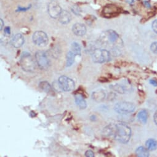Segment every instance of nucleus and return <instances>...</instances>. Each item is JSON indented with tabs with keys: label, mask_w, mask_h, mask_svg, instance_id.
<instances>
[{
	"label": "nucleus",
	"mask_w": 157,
	"mask_h": 157,
	"mask_svg": "<svg viewBox=\"0 0 157 157\" xmlns=\"http://www.w3.org/2000/svg\"><path fill=\"white\" fill-rule=\"evenodd\" d=\"M103 132L105 136H114L117 141L123 144L128 143L131 136L130 128L123 123L109 125L104 128Z\"/></svg>",
	"instance_id": "f257e3e1"
},
{
	"label": "nucleus",
	"mask_w": 157,
	"mask_h": 157,
	"mask_svg": "<svg viewBox=\"0 0 157 157\" xmlns=\"http://www.w3.org/2000/svg\"><path fill=\"white\" fill-rule=\"evenodd\" d=\"M92 59L94 63H102L110 60V54L106 49H96L93 52Z\"/></svg>",
	"instance_id": "f03ea898"
},
{
	"label": "nucleus",
	"mask_w": 157,
	"mask_h": 157,
	"mask_svg": "<svg viewBox=\"0 0 157 157\" xmlns=\"http://www.w3.org/2000/svg\"><path fill=\"white\" fill-rule=\"evenodd\" d=\"M136 107L134 104L129 102H119L117 103L114 107V110L116 112L120 114H128L135 110Z\"/></svg>",
	"instance_id": "7ed1b4c3"
},
{
	"label": "nucleus",
	"mask_w": 157,
	"mask_h": 157,
	"mask_svg": "<svg viewBox=\"0 0 157 157\" xmlns=\"http://www.w3.org/2000/svg\"><path fill=\"white\" fill-rule=\"evenodd\" d=\"M35 59L40 69L46 70L49 69L50 62L45 51H37L35 54Z\"/></svg>",
	"instance_id": "20e7f679"
},
{
	"label": "nucleus",
	"mask_w": 157,
	"mask_h": 157,
	"mask_svg": "<svg viewBox=\"0 0 157 157\" xmlns=\"http://www.w3.org/2000/svg\"><path fill=\"white\" fill-rule=\"evenodd\" d=\"M20 64L24 70L31 72L35 69V62L32 57L28 52H24L20 59Z\"/></svg>",
	"instance_id": "39448f33"
},
{
	"label": "nucleus",
	"mask_w": 157,
	"mask_h": 157,
	"mask_svg": "<svg viewBox=\"0 0 157 157\" xmlns=\"http://www.w3.org/2000/svg\"><path fill=\"white\" fill-rule=\"evenodd\" d=\"M59 85L64 91H70L75 87V84L73 80L66 76H61L58 80Z\"/></svg>",
	"instance_id": "423d86ee"
},
{
	"label": "nucleus",
	"mask_w": 157,
	"mask_h": 157,
	"mask_svg": "<svg viewBox=\"0 0 157 157\" xmlns=\"http://www.w3.org/2000/svg\"><path fill=\"white\" fill-rule=\"evenodd\" d=\"M32 39L33 43L39 46H45L49 42V39L46 33L42 31L35 32L32 36Z\"/></svg>",
	"instance_id": "0eeeda50"
},
{
	"label": "nucleus",
	"mask_w": 157,
	"mask_h": 157,
	"mask_svg": "<svg viewBox=\"0 0 157 157\" xmlns=\"http://www.w3.org/2000/svg\"><path fill=\"white\" fill-rule=\"evenodd\" d=\"M62 10L59 5L56 2H51L48 6V13L49 15L54 18H59Z\"/></svg>",
	"instance_id": "6e6552de"
},
{
	"label": "nucleus",
	"mask_w": 157,
	"mask_h": 157,
	"mask_svg": "<svg viewBox=\"0 0 157 157\" xmlns=\"http://www.w3.org/2000/svg\"><path fill=\"white\" fill-rule=\"evenodd\" d=\"M120 9L118 7L113 5H109L105 6L103 10L102 14L105 17H112L118 14Z\"/></svg>",
	"instance_id": "1a4fd4ad"
},
{
	"label": "nucleus",
	"mask_w": 157,
	"mask_h": 157,
	"mask_svg": "<svg viewBox=\"0 0 157 157\" xmlns=\"http://www.w3.org/2000/svg\"><path fill=\"white\" fill-rule=\"evenodd\" d=\"M11 43V45L15 48H19L21 47L24 43V38L23 35L20 33L16 34L12 38Z\"/></svg>",
	"instance_id": "9d476101"
},
{
	"label": "nucleus",
	"mask_w": 157,
	"mask_h": 157,
	"mask_svg": "<svg viewBox=\"0 0 157 157\" xmlns=\"http://www.w3.org/2000/svg\"><path fill=\"white\" fill-rule=\"evenodd\" d=\"M72 31L75 35L78 36H83L86 33V27L84 24L77 23L73 26Z\"/></svg>",
	"instance_id": "9b49d317"
},
{
	"label": "nucleus",
	"mask_w": 157,
	"mask_h": 157,
	"mask_svg": "<svg viewBox=\"0 0 157 157\" xmlns=\"http://www.w3.org/2000/svg\"><path fill=\"white\" fill-rule=\"evenodd\" d=\"M75 101L77 105L80 109H85L87 107V103L83 95L79 93L76 94L75 95Z\"/></svg>",
	"instance_id": "f8f14e48"
},
{
	"label": "nucleus",
	"mask_w": 157,
	"mask_h": 157,
	"mask_svg": "<svg viewBox=\"0 0 157 157\" xmlns=\"http://www.w3.org/2000/svg\"><path fill=\"white\" fill-rule=\"evenodd\" d=\"M72 19L71 14L67 11H62V12L60 13L59 17V20L60 22L62 24H69L70 22Z\"/></svg>",
	"instance_id": "ddd939ff"
},
{
	"label": "nucleus",
	"mask_w": 157,
	"mask_h": 157,
	"mask_svg": "<svg viewBox=\"0 0 157 157\" xmlns=\"http://www.w3.org/2000/svg\"><path fill=\"white\" fill-rule=\"evenodd\" d=\"M39 87L44 92H46V93L49 94H53L54 91L53 89L52 88V86H51V84L46 81H41L40 82L39 84Z\"/></svg>",
	"instance_id": "4468645a"
},
{
	"label": "nucleus",
	"mask_w": 157,
	"mask_h": 157,
	"mask_svg": "<svg viewBox=\"0 0 157 157\" xmlns=\"http://www.w3.org/2000/svg\"><path fill=\"white\" fill-rule=\"evenodd\" d=\"M105 97V93L102 89L96 91L92 94V98L96 102H102Z\"/></svg>",
	"instance_id": "2eb2a0df"
},
{
	"label": "nucleus",
	"mask_w": 157,
	"mask_h": 157,
	"mask_svg": "<svg viewBox=\"0 0 157 157\" xmlns=\"http://www.w3.org/2000/svg\"><path fill=\"white\" fill-rule=\"evenodd\" d=\"M75 54L72 51L68 52V53L67 54V67H70L73 65V63L75 62Z\"/></svg>",
	"instance_id": "dca6fc26"
},
{
	"label": "nucleus",
	"mask_w": 157,
	"mask_h": 157,
	"mask_svg": "<svg viewBox=\"0 0 157 157\" xmlns=\"http://www.w3.org/2000/svg\"><path fill=\"white\" fill-rule=\"evenodd\" d=\"M136 153L139 157H148L149 156V152L148 150L144 147H139L136 150Z\"/></svg>",
	"instance_id": "f3484780"
},
{
	"label": "nucleus",
	"mask_w": 157,
	"mask_h": 157,
	"mask_svg": "<svg viewBox=\"0 0 157 157\" xmlns=\"http://www.w3.org/2000/svg\"><path fill=\"white\" fill-rule=\"evenodd\" d=\"M147 116L148 115H147V111L145 110H141L138 113V118L141 123L143 124H145L147 121Z\"/></svg>",
	"instance_id": "a211bd4d"
},
{
	"label": "nucleus",
	"mask_w": 157,
	"mask_h": 157,
	"mask_svg": "<svg viewBox=\"0 0 157 157\" xmlns=\"http://www.w3.org/2000/svg\"><path fill=\"white\" fill-rule=\"evenodd\" d=\"M146 146L148 150H155L157 148V142L153 139H148L146 142Z\"/></svg>",
	"instance_id": "6ab92c4d"
},
{
	"label": "nucleus",
	"mask_w": 157,
	"mask_h": 157,
	"mask_svg": "<svg viewBox=\"0 0 157 157\" xmlns=\"http://www.w3.org/2000/svg\"><path fill=\"white\" fill-rule=\"evenodd\" d=\"M71 51L75 54V56L81 55V47L80 44L76 42H74L72 44Z\"/></svg>",
	"instance_id": "aec40b11"
},
{
	"label": "nucleus",
	"mask_w": 157,
	"mask_h": 157,
	"mask_svg": "<svg viewBox=\"0 0 157 157\" xmlns=\"http://www.w3.org/2000/svg\"><path fill=\"white\" fill-rule=\"evenodd\" d=\"M118 38V34L113 30H110L108 32V38L111 43H115Z\"/></svg>",
	"instance_id": "412c9836"
},
{
	"label": "nucleus",
	"mask_w": 157,
	"mask_h": 157,
	"mask_svg": "<svg viewBox=\"0 0 157 157\" xmlns=\"http://www.w3.org/2000/svg\"><path fill=\"white\" fill-rule=\"evenodd\" d=\"M110 87L113 89L114 91L120 93V94H124L125 93V89L124 87L120 85V84H116L115 85H111L110 86Z\"/></svg>",
	"instance_id": "4be33fe9"
},
{
	"label": "nucleus",
	"mask_w": 157,
	"mask_h": 157,
	"mask_svg": "<svg viewBox=\"0 0 157 157\" xmlns=\"http://www.w3.org/2000/svg\"><path fill=\"white\" fill-rule=\"evenodd\" d=\"M150 49L153 53L157 54V42H154L151 44Z\"/></svg>",
	"instance_id": "5701e85b"
},
{
	"label": "nucleus",
	"mask_w": 157,
	"mask_h": 157,
	"mask_svg": "<svg viewBox=\"0 0 157 157\" xmlns=\"http://www.w3.org/2000/svg\"><path fill=\"white\" fill-rule=\"evenodd\" d=\"M85 155H86V156H87V157H94V153L92 150H88L85 152Z\"/></svg>",
	"instance_id": "b1692460"
},
{
	"label": "nucleus",
	"mask_w": 157,
	"mask_h": 157,
	"mask_svg": "<svg viewBox=\"0 0 157 157\" xmlns=\"http://www.w3.org/2000/svg\"><path fill=\"white\" fill-rule=\"evenodd\" d=\"M152 29L153 30V32L156 33H157V20H155L152 24Z\"/></svg>",
	"instance_id": "393cba45"
},
{
	"label": "nucleus",
	"mask_w": 157,
	"mask_h": 157,
	"mask_svg": "<svg viewBox=\"0 0 157 157\" xmlns=\"http://www.w3.org/2000/svg\"><path fill=\"white\" fill-rule=\"evenodd\" d=\"M5 33L6 35H10V33H11V29H10V27H6V28L5 29Z\"/></svg>",
	"instance_id": "a878e982"
},
{
	"label": "nucleus",
	"mask_w": 157,
	"mask_h": 157,
	"mask_svg": "<svg viewBox=\"0 0 157 157\" xmlns=\"http://www.w3.org/2000/svg\"><path fill=\"white\" fill-rule=\"evenodd\" d=\"M30 6L28 7V8H19L18 11H26L29 10L30 9Z\"/></svg>",
	"instance_id": "bb28decb"
},
{
	"label": "nucleus",
	"mask_w": 157,
	"mask_h": 157,
	"mask_svg": "<svg viewBox=\"0 0 157 157\" xmlns=\"http://www.w3.org/2000/svg\"><path fill=\"white\" fill-rule=\"evenodd\" d=\"M150 83L154 86H157V81L154 80H150Z\"/></svg>",
	"instance_id": "cd10ccee"
},
{
	"label": "nucleus",
	"mask_w": 157,
	"mask_h": 157,
	"mask_svg": "<svg viewBox=\"0 0 157 157\" xmlns=\"http://www.w3.org/2000/svg\"><path fill=\"white\" fill-rule=\"evenodd\" d=\"M153 119H154V121H155V124L157 125V110L156 111V112H155V114H154Z\"/></svg>",
	"instance_id": "c85d7f7f"
},
{
	"label": "nucleus",
	"mask_w": 157,
	"mask_h": 157,
	"mask_svg": "<svg viewBox=\"0 0 157 157\" xmlns=\"http://www.w3.org/2000/svg\"><path fill=\"white\" fill-rule=\"evenodd\" d=\"M30 116L31 117L33 118V117H35L36 116V114L35 113V111H32L30 112Z\"/></svg>",
	"instance_id": "c756f323"
},
{
	"label": "nucleus",
	"mask_w": 157,
	"mask_h": 157,
	"mask_svg": "<svg viewBox=\"0 0 157 157\" xmlns=\"http://www.w3.org/2000/svg\"><path fill=\"white\" fill-rule=\"evenodd\" d=\"M90 119H91V120H92V121H96V119H97V118H96V117L95 115H92V116L90 117Z\"/></svg>",
	"instance_id": "7c9ffc66"
},
{
	"label": "nucleus",
	"mask_w": 157,
	"mask_h": 157,
	"mask_svg": "<svg viewBox=\"0 0 157 157\" xmlns=\"http://www.w3.org/2000/svg\"><path fill=\"white\" fill-rule=\"evenodd\" d=\"M3 26H4V22H3V20L1 19V28H0V29H1V30H2Z\"/></svg>",
	"instance_id": "2f4dec72"
},
{
	"label": "nucleus",
	"mask_w": 157,
	"mask_h": 157,
	"mask_svg": "<svg viewBox=\"0 0 157 157\" xmlns=\"http://www.w3.org/2000/svg\"><path fill=\"white\" fill-rule=\"evenodd\" d=\"M127 2L130 3V4H132L134 3V0H127Z\"/></svg>",
	"instance_id": "473e14b6"
}]
</instances>
